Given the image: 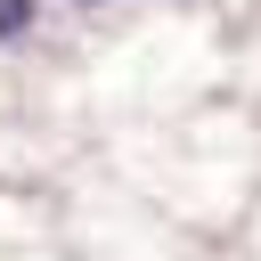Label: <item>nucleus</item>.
<instances>
[{"mask_svg": "<svg viewBox=\"0 0 261 261\" xmlns=\"http://www.w3.org/2000/svg\"><path fill=\"white\" fill-rule=\"evenodd\" d=\"M82 8H98V0H82Z\"/></svg>", "mask_w": 261, "mask_h": 261, "instance_id": "obj_2", "label": "nucleus"}, {"mask_svg": "<svg viewBox=\"0 0 261 261\" xmlns=\"http://www.w3.org/2000/svg\"><path fill=\"white\" fill-rule=\"evenodd\" d=\"M24 24H33V0H0V41H16Z\"/></svg>", "mask_w": 261, "mask_h": 261, "instance_id": "obj_1", "label": "nucleus"}]
</instances>
